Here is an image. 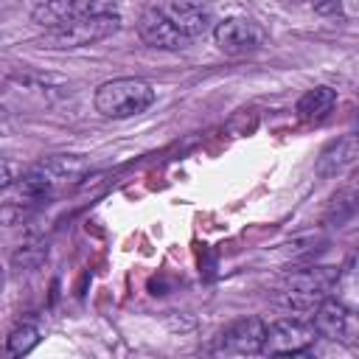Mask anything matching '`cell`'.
Returning a JSON list of instances; mask_svg holds the SVG:
<instances>
[{"instance_id":"cell-1","label":"cell","mask_w":359,"mask_h":359,"mask_svg":"<svg viewBox=\"0 0 359 359\" xmlns=\"http://www.w3.org/2000/svg\"><path fill=\"white\" fill-rule=\"evenodd\" d=\"M154 98H157V93L149 81L123 76V79L104 81L95 90V109L104 118H132V115L146 112L154 104Z\"/></svg>"},{"instance_id":"cell-2","label":"cell","mask_w":359,"mask_h":359,"mask_svg":"<svg viewBox=\"0 0 359 359\" xmlns=\"http://www.w3.org/2000/svg\"><path fill=\"white\" fill-rule=\"evenodd\" d=\"M118 28H121V17L115 11L84 14V17H76L70 22L45 28L42 42L48 48H81V45H93V42L112 36Z\"/></svg>"},{"instance_id":"cell-3","label":"cell","mask_w":359,"mask_h":359,"mask_svg":"<svg viewBox=\"0 0 359 359\" xmlns=\"http://www.w3.org/2000/svg\"><path fill=\"white\" fill-rule=\"evenodd\" d=\"M334 286H337V269L334 266H309V269L292 272L283 280L280 297L286 306H292L297 311H311L323 297L331 294Z\"/></svg>"},{"instance_id":"cell-4","label":"cell","mask_w":359,"mask_h":359,"mask_svg":"<svg viewBox=\"0 0 359 359\" xmlns=\"http://www.w3.org/2000/svg\"><path fill=\"white\" fill-rule=\"evenodd\" d=\"M317 339V331L311 323L297 320V317H283L275 320L272 325L264 328V342L261 353L264 356H294L306 353Z\"/></svg>"},{"instance_id":"cell-5","label":"cell","mask_w":359,"mask_h":359,"mask_svg":"<svg viewBox=\"0 0 359 359\" xmlns=\"http://www.w3.org/2000/svg\"><path fill=\"white\" fill-rule=\"evenodd\" d=\"M264 328L266 325L258 317L233 320L230 325H224L219 331V337L210 345V353L213 356H255V353H261Z\"/></svg>"},{"instance_id":"cell-6","label":"cell","mask_w":359,"mask_h":359,"mask_svg":"<svg viewBox=\"0 0 359 359\" xmlns=\"http://www.w3.org/2000/svg\"><path fill=\"white\" fill-rule=\"evenodd\" d=\"M216 48L227 56H244L264 45V28L250 17H227L213 28Z\"/></svg>"},{"instance_id":"cell-7","label":"cell","mask_w":359,"mask_h":359,"mask_svg":"<svg viewBox=\"0 0 359 359\" xmlns=\"http://www.w3.org/2000/svg\"><path fill=\"white\" fill-rule=\"evenodd\" d=\"M79 168H81V163L73 160V157H50V160H42V163H36L34 168H28V171L17 180L20 194L34 196V199H36V196H45V194H50L59 182L76 177Z\"/></svg>"},{"instance_id":"cell-8","label":"cell","mask_w":359,"mask_h":359,"mask_svg":"<svg viewBox=\"0 0 359 359\" xmlns=\"http://www.w3.org/2000/svg\"><path fill=\"white\" fill-rule=\"evenodd\" d=\"M157 8L174 22V28L185 39L202 36L213 22V11H210L208 0H160Z\"/></svg>"},{"instance_id":"cell-9","label":"cell","mask_w":359,"mask_h":359,"mask_svg":"<svg viewBox=\"0 0 359 359\" xmlns=\"http://www.w3.org/2000/svg\"><path fill=\"white\" fill-rule=\"evenodd\" d=\"M115 0H45L34 8V22L42 28H53L62 22H70L76 17L84 14H101V11H112Z\"/></svg>"},{"instance_id":"cell-10","label":"cell","mask_w":359,"mask_h":359,"mask_svg":"<svg viewBox=\"0 0 359 359\" xmlns=\"http://www.w3.org/2000/svg\"><path fill=\"white\" fill-rule=\"evenodd\" d=\"M137 36L149 48H160V50H180V48H185L191 42V39H185L174 28V22L157 6H151V8H146L140 14V20H137Z\"/></svg>"},{"instance_id":"cell-11","label":"cell","mask_w":359,"mask_h":359,"mask_svg":"<svg viewBox=\"0 0 359 359\" xmlns=\"http://www.w3.org/2000/svg\"><path fill=\"white\" fill-rule=\"evenodd\" d=\"M311 325L317 331V337H328V339H348L351 328H353V317L348 311L345 303H339L337 297H323L314 309H311Z\"/></svg>"},{"instance_id":"cell-12","label":"cell","mask_w":359,"mask_h":359,"mask_svg":"<svg viewBox=\"0 0 359 359\" xmlns=\"http://www.w3.org/2000/svg\"><path fill=\"white\" fill-rule=\"evenodd\" d=\"M353 160H356V135H342L339 140H334V143H328L325 149H323V154L317 157V177H337L342 168H348V165H353Z\"/></svg>"},{"instance_id":"cell-13","label":"cell","mask_w":359,"mask_h":359,"mask_svg":"<svg viewBox=\"0 0 359 359\" xmlns=\"http://www.w3.org/2000/svg\"><path fill=\"white\" fill-rule=\"evenodd\" d=\"M334 107H337V90L328 87V84H317V87H311V90H306V93L300 95L294 112H297V118H300L303 123H317V121H323Z\"/></svg>"},{"instance_id":"cell-14","label":"cell","mask_w":359,"mask_h":359,"mask_svg":"<svg viewBox=\"0 0 359 359\" xmlns=\"http://www.w3.org/2000/svg\"><path fill=\"white\" fill-rule=\"evenodd\" d=\"M36 342H39V328L31 323H22L6 337V351L11 356H22V353H31L36 348Z\"/></svg>"},{"instance_id":"cell-15","label":"cell","mask_w":359,"mask_h":359,"mask_svg":"<svg viewBox=\"0 0 359 359\" xmlns=\"http://www.w3.org/2000/svg\"><path fill=\"white\" fill-rule=\"evenodd\" d=\"M314 8L320 14H339V0H317Z\"/></svg>"},{"instance_id":"cell-16","label":"cell","mask_w":359,"mask_h":359,"mask_svg":"<svg viewBox=\"0 0 359 359\" xmlns=\"http://www.w3.org/2000/svg\"><path fill=\"white\" fill-rule=\"evenodd\" d=\"M11 182H14V171H11V165L6 160H0V191L8 188Z\"/></svg>"},{"instance_id":"cell-17","label":"cell","mask_w":359,"mask_h":359,"mask_svg":"<svg viewBox=\"0 0 359 359\" xmlns=\"http://www.w3.org/2000/svg\"><path fill=\"white\" fill-rule=\"evenodd\" d=\"M3 286H6V269L0 266V292H3Z\"/></svg>"}]
</instances>
